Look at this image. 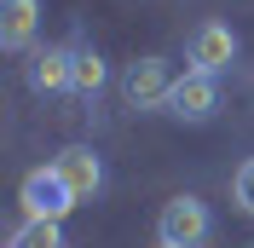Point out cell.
<instances>
[{
  "mask_svg": "<svg viewBox=\"0 0 254 248\" xmlns=\"http://www.w3.org/2000/svg\"><path fill=\"white\" fill-rule=\"evenodd\" d=\"M208 231H214V214H208L202 196H174V202H162V214H156L162 248H202Z\"/></svg>",
  "mask_w": 254,
  "mask_h": 248,
  "instance_id": "1",
  "label": "cell"
},
{
  "mask_svg": "<svg viewBox=\"0 0 254 248\" xmlns=\"http://www.w3.org/2000/svg\"><path fill=\"white\" fill-rule=\"evenodd\" d=\"M185 63L190 75H214L220 81L231 63H237V35H231V23H196L185 41Z\"/></svg>",
  "mask_w": 254,
  "mask_h": 248,
  "instance_id": "2",
  "label": "cell"
},
{
  "mask_svg": "<svg viewBox=\"0 0 254 248\" xmlns=\"http://www.w3.org/2000/svg\"><path fill=\"white\" fill-rule=\"evenodd\" d=\"M75 208V196H69V185L58 179V168H35V173H23V219H52L58 225L64 214Z\"/></svg>",
  "mask_w": 254,
  "mask_h": 248,
  "instance_id": "3",
  "label": "cell"
},
{
  "mask_svg": "<svg viewBox=\"0 0 254 248\" xmlns=\"http://www.w3.org/2000/svg\"><path fill=\"white\" fill-rule=\"evenodd\" d=\"M168 93H174V75H168V58H133L127 63V75H122V98L133 110H156L168 104Z\"/></svg>",
  "mask_w": 254,
  "mask_h": 248,
  "instance_id": "4",
  "label": "cell"
},
{
  "mask_svg": "<svg viewBox=\"0 0 254 248\" xmlns=\"http://www.w3.org/2000/svg\"><path fill=\"white\" fill-rule=\"evenodd\" d=\"M52 168H58V179L69 185L75 202H93L98 190H104V162H98L93 144H64V150L52 156Z\"/></svg>",
  "mask_w": 254,
  "mask_h": 248,
  "instance_id": "5",
  "label": "cell"
},
{
  "mask_svg": "<svg viewBox=\"0 0 254 248\" xmlns=\"http://www.w3.org/2000/svg\"><path fill=\"white\" fill-rule=\"evenodd\" d=\"M29 87L41 98H58V93H75V41H64V47H35L29 58Z\"/></svg>",
  "mask_w": 254,
  "mask_h": 248,
  "instance_id": "6",
  "label": "cell"
},
{
  "mask_svg": "<svg viewBox=\"0 0 254 248\" xmlns=\"http://www.w3.org/2000/svg\"><path fill=\"white\" fill-rule=\"evenodd\" d=\"M168 116H174V122H208V116H214V110H220V81L214 75H179L174 81V93H168Z\"/></svg>",
  "mask_w": 254,
  "mask_h": 248,
  "instance_id": "7",
  "label": "cell"
},
{
  "mask_svg": "<svg viewBox=\"0 0 254 248\" xmlns=\"http://www.w3.org/2000/svg\"><path fill=\"white\" fill-rule=\"evenodd\" d=\"M35 29H41V0H0V47L29 52Z\"/></svg>",
  "mask_w": 254,
  "mask_h": 248,
  "instance_id": "8",
  "label": "cell"
},
{
  "mask_svg": "<svg viewBox=\"0 0 254 248\" xmlns=\"http://www.w3.org/2000/svg\"><path fill=\"white\" fill-rule=\"evenodd\" d=\"M98 87H104V58L87 41H75V98H93Z\"/></svg>",
  "mask_w": 254,
  "mask_h": 248,
  "instance_id": "9",
  "label": "cell"
},
{
  "mask_svg": "<svg viewBox=\"0 0 254 248\" xmlns=\"http://www.w3.org/2000/svg\"><path fill=\"white\" fill-rule=\"evenodd\" d=\"M12 248H69V243H64V231L52 219H23L17 237H12Z\"/></svg>",
  "mask_w": 254,
  "mask_h": 248,
  "instance_id": "10",
  "label": "cell"
},
{
  "mask_svg": "<svg viewBox=\"0 0 254 248\" xmlns=\"http://www.w3.org/2000/svg\"><path fill=\"white\" fill-rule=\"evenodd\" d=\"M231 196H237V208L254 219V156H243V168L231 173Z\"/></svg>",
  "mask_w": 254,
  "mask_h": 248,
  "instance_id": "11",
  "label": "cell"
}]
</instances>
